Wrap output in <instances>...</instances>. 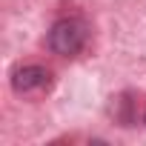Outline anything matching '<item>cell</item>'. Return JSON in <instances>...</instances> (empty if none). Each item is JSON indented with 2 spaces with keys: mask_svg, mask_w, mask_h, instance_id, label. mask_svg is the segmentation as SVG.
I'll return each mask as SVG.
<instances>
[{
  "mask_svg": "<svg viewBox=\"0 0 146 146\" xmlns=\"http://www.w3.org/2000/svg\"><path fill=\"white\" fill-rule=\"evenodd\" d=\"M89 40V26L80 17H60L49 29V49L60 57H75Z\"/></svg>",
  "mask_w": 146,
  "mask_h": 146,
  "instance_id": "cell-1",
  "label": "cell"
},
{
  "mask_svg": "<svg viewBox=\"0 0 146 146\" xmlns=\"http://www.w3.org/2000/svg\"><path fill=\"white\" fill-rule=\"evenodd\" d=\"M52 86V72L46 66H20L15 69V75H12V89L17 95H32V92H43Z\"/></svg>",
  "mask_w": 146,
  "mask_h": 146,
  "instance_id": "cell-2",
  "label": "cell"
}]
</instances>
